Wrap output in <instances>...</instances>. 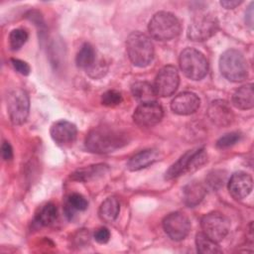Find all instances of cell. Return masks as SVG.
<instances>
[{
    "mask_svg": "<svg viewBox=\"0 0 254 254\" xmlns=\"http://www.w3.org/2000/svg\"><path fill=\"white\" fill-rule=\"evenodd\" d=\"M128 144L127 135L118 129L98 126L89 131L85 138V147L89 152L105 154Z\"/></svg>",
    "mask_w": 254,
    "mask_h": 254,
    "instance_id": "6da1fadb",
    "label": "cell"
},
{
    "mask_svg": "<svg viewBox=\"0 0 254 254\" xmlns=\"http://www.w3.org/2000/svg\"><path fill=\"white\" fill-rule=\"evenodd\" d=\"M126 51L131 63L139 67L149 65L154 58L153 43L147 35L141 32H133L128 36Z\"/></svg>",
    "mask_w": 254,
    "mask_h": 254,
    "instance_id": "7a4b0ae2",
    "label": "cell"
},
{
    "mask_svg": "<svg viewBox=\"0 0 254 254\" xmlns=\"http://www.w3.org/2000/svg\"><path fill=\"white\" fill-rule=\"evenodd\" d=\"M150 35L158 41H170L181 33V23L172 13L161 11L156 13L149 22Z\"/></svg>",
    "mask_w": 254,
    "mask_h": 254,
    "instance_id": "3957f363",
    "label": "cell"
},
{
    "mask_svg": "<svg viewBox=\"0 0 254 254\" xmlns=\"http://www.w3.org/2000/svg\"><path fill=\"white\" fill-rule=\"evenodd\" d=\"M221 74L230 81H243L248 76L247 62L244 56L237 50L225 51L219 59Z\"/></svg>",
    "mask_w": 254,
    "mask_h": 254,
    "instance_id": "277c9868",
    "label": "cell"
},
{
    "mask_svg": "<svg viewBox=\"0 0 254 254\" xmlns=\"http://www.w3.org/2000/svg\"><path fill=\"white\" fill-rule=\"evenodd\" d=\"M207 161V155L203 148H194L187 151L166 172L165 179L172 180L187 173H192L201 168Z\"/></svg>",
    "mask_w": 254,
    "mask_h": 254,
    "instance_id": "5b68a950",
    "label": "cell"
},
{
    "mask_svg": "<svg viewBox=\"0 0 254 254\" xmlns=\"http://www.w3.org/2000/svg\"><path fill=\"white\" fill-rule=\"evenodd\" d=\"M180 66L184 74L193 80L203 78L208 70V64L205 57L192 48H187L181 53Z\"/></svg>",
    "mask_w": 254,
    "mask_h": 254,
    "instance_id": "8992f818",
    "label": "cell"
},
{
    "mask_svg": "<svg viewBox=\"0 0 254 254\" xmlns=\"http://www.w3.org/2000/svg\"><path fill=\"white\" fill-rule=\"evenodd\" d=\"M218 20L211 13L198 14L192 18L188 28V37L194 42H203L211 38L218 30Z\"/></svg>",
    "mask_w": 254,
    "mask_h": 254,
    "instance_id": "52a82bcc",
    "label": "cell"
},
{
    "mask_svg": "<svg viewBox=\"0 0 254 254\" xmlns=\"http://www.w3.org/2000/svg\"><path fill=\"white\" fill-rule=\"evenodd\" d=\"M30 99L22 88H14L7 95V111L13 124H23L29 115Z\"/></svg>",
    "mask_w": 254,
    "mask_h": 254,
    "instance_id": "ba28073f",
    "label": "cell"
},
{
    "mask_svg": "<svg viewBox=\"0 0 254 254\" xmlns=\"http://www.w3.org/2000/svg\"><path fill=\"white\" fill-rule=\"evenodd\" d=\"M202 232L212 240L219 242L230 230L229 219L218 211H212L201 218Z\"/></svg>",
    "mask_w": 254,
    "mask_h": 254,
    "instance_id": "9c48e42d",
    "label": "cell"
},
{
    "mask_svg": "<svg viewBox=\"0 0 254 254\" xmlns=\"http://www.w3.org/2000/svg\"><path fill=\"white\" fill-rule=\"evenodd\" d=\"M179 83L180 76L177 68L174 65H166L158 72L153 86L157 95L167 97L175 93Z\"/></svg>",
    "mask_w": 254,
    "mask_h": 254,
    "instance_id": "30bf717a",
    "label": "cell"
},
{
    "mask_svg": "<svg viewBox=\"0 0 254 254\" xmlns=\"http://www.w3.org/2000/svg\"><path fill=\"white\" fill-rule=\"evenodd\" d=\"M163 227L171 239L181 241L188 236L190 230V221L185 213L175 211L164 218Z\"/></svg>",
    "mask_w": 254,
    "mask_h": 254,
    "instance_id": "8fae6325",
    "label": "cell"
},
{
    "mask_svg": "<svg viewBox=\"0 0 254 254\" xmlns=\"http://www.w3.org/2000/svg\"><path fill=\"white\" fill-rule=\"evenodd\" d=\"M163 114V107L159 102L155 100L142 102L135 109L133 120L140 127H152L161 121Z\"/></svg>",
    "mask_w": 254,
    "mask_h": 254,
    "instance_id": "7c38bea8",
    "label": "cell"
},
{
    "mask_svg": "<svg viewBox=\"0 0 254 254\" xmlns=\"http://www.w3.org/2000/svg\"><path fill=\"white\" fill-rule=\"evenodd\" d=\"M207 116L214 125L219 127L230 125L234 119L230 104L222 99H217L210 103L207 109Z\"/></svg>",
    "mask_w": 254,
    "mask_h": 254,
    "instance_id": "4fadbf2b",
    "label": "cell"
},
{
    "mask_svg": "<svg viewBox=\"0 0 254 254\" xmlns=\"http://www.w3.org/2000/svg\"><path fill=\"white\" fill-rule=\"evenodd\" d=\"M50 133L55 143L60 146H67L74 142L77 130L73 123L66 120H59L52 125Z\"/></svg>",
    "mask_w": 254,
    "mask_h": 254,
    "instance_id": "5bb4252c",
    "label": "cell"
},
{
    "mask_svg": "<svg viewBox=\"0 0 254 254\" xmlns=\"http://www.w3.org/2000/svg\"><path fill=\"white\" fill-rule=\"evenodd\" d=\"M253 181L250 175L244 172L234 173L228 182V190L235 199L245 198L252 190Z\"/></svg>",
    "mask_w": 254,
    "mask_h": 254,
    "instance_id": "9a60e30c",
    "label": "cell"
},
{
    "mask_svg": "<svg viewBox=\"0 0 254 254\" xmlns=\"http://www.w3.org/2000/svg\"><path fill=\"white\" fill-rule=\"evenodd\" d=\"M200 100L193 92H182L177 95L171 103L172 110L179 115H190L199 108Z\"/></svg>",
    "mask_w": 254,
    "mask_h": 254,
    "instance_id": "2e32d148",
    "label": "cell"
},
{
    "mask_svg": "<svg viewBox=\"0 0 254 254\" xmlns=\"http://www.w3.org/2000/svg\"><path fill=\"white\" fill-rule=\"evenodd\" d=\"M159 154L157 150L146 149L138 152L130 158L127 163V168L130 171H139L144 169L158 160Z\"/></svg>",
    "mask_w": 254,
    "mask_h": 254,
    "instance_id": "e0dca14e",
    "label": "cell"
},
{
    "mask_svg": "<svg viewBox=\"0 0 254 254\" xmlns=\"http://www.w3.org/2000/svg\"><path fill=\"white\" fill-rule=\"evenodd\" d=\"M232 103L241 110L251 109L254 106L253 84L248 83L239 87L232 95Z\"/></svg>",
    "mask_w": 254,
    "mask_h": 254,
    "instance_id": "ac0fdd59",
    "label": "cell"
},
{
    "mask_svg": "<svg viewBox=\"0 0 254 254\" xmlns=\"http://www.w3.org/2000/svg\"><path fill=\"white\" fill-rule=\"evenodd\" d=\"M205 195V189L198 182L188 184L183 190V200L186 205L193 207L200 203Z\"/></svg>",
    "mask_w": 254,
    "mask_h": 254,
    "instance_id": "d6986e66",
    "label": "cell"
},
{
    "mask_svg": "<svg viewBox=\"0 0 254 254\" xmlns=\"http://www.w3.org/2000/svg\"><path fill=\"white\" fill-rule=\"evenodd\" d=\"M108 171V166L105 164H96L80 168L71 174L70 178L78 182H87L104 175Z\"/></svg>",
    "mask_w": 254,
    "mask_h": 254,
    "instance_id": "ffe728a7",
    "label": "cell"
},
{
    "mask_svg": "<svg viewBox=\"0 0 254 254\" xmlns=\"http://www.w3.org/2000/svg\"><path fill=\"white\" fill-rule=\"evenodd\" d=\"M120 211V203L119 200L115 196L107 197L100 205L98 214L102 221L104 222H112L114 221Z\"/></svg>",
    "mask_w": 254,
    "mask_h": 254,
    "instance_id": "44dd1931",
    "label": "cell"
},
{
    "mask_svg": "<svg viewBox=\"0 0 254 254\" xmlns=\"http://www.w3.org/2000/svg\"><path fill=\"white\" fill-rule=\"evenodd\" d=\"M96 61V53L94 48L88 43L83 44L75 58L76 65L87 71L89 68L93 66Z\"/></svg>",
    "mask_w": 254,
    "mask_h": 254,
    "instance_id": "7402d4cb",
    "label": "cell"
},
{
    "mask_svg": "<svg viewBox=\"0 0 254 254\" xmlns=\"http://www.w3.org/2000/svg\"><path fill=\"white\" fill-rule=\"evenodd\" d=\"M132 94L135 98L142 102L154 101L156 97V92L154 86L147 81H137L131 86Z\"/></svg>",
    "mask_w": 254,
    "mask_h": 254,
    "instance_id": "603a6c76",
    "label": "cell"
},
{
    "mask_svg": "<svg viewBox=\"0 0 254 254\" xmlns=\"http://www.w3.org/2000/svg\"><path fill=\"white\" fill-rule=\"evenodd\" d=\"M88 202L86 198L77 192L70 193L65 200V213L71 218L75 211H83L87 208Z\"/></svg>",
    "mask_w": 254,
    "mask_h": 254,
    "instance_id": "cb8c5ba5",
    "label": "cell"
},
{
    "mask_svg": "<svg viewBox=\"0 0 254 254\" xmlns=\"http://www.w3.org/2000/svg\"><path fill=\"white\" fill-rule=\"evenodd\" d=\"M195 244L197 252L201 254H215L221 252L217 242L206 236L203 232L196 234Z\"/></svg>",
    "mask_w": 254,
    "mask_h": 254,
    "instance_id": "d4e9b609",
    "label": "cell"
},
{
    "mask_svg": "<svg viewBox=\"0 0 254 254\" xmlns=\"http://www.w3.org/2000/svg\"><path fill=\"white\" fill-rule=\"evenodd\" d=\"M57 216H58L57 206L52 202H47L39 208L36 214V220L39 224L47 226L52 224L56 220Z\"/></svg>",
    "mask_w": 254,
    "mask_h": 254,
    "instance_id": "484cf974",
    "label": "cell"
},
{
    "mask_svg": "<svg viewBox=\"0 0 254 254\" xmlns=\"http://www.w3.org/2000/svg\"><path fill=\"white\" fill-rule=\"evenodd\" d=\"M28 40V33L24 29H14L9 35V45L12 51H18Z\"/></svg>",
    "mask_w": 254,
    "mask_h": 254,
    "instance_id": "4316f807",
    "label": "cell"
},
{
    "mask_svg": "<svg viewBox=\"0 0 254 254\" xmlns=\"http://www.w3.org/2000/svg\"><path fill=\"white\" fill-rule=\"evenodd\" d=\"M122 102V95L119 91L110 89L104 92L101 96V103L108 107H114Z\"/></svg>",
    "mask_w": 254,
    "mask_h": 254,
    "instance_id": "83f0119b",
    "label": "cell"
},
{
    "mask_svg": "<svg viewBox=\"0 0 254 254\" xmlns=\"http://www.w3.org/2000/svg\"><path fill=\"white\" fill-rule=\"evenodd\" d=\"M241 138V134L238 132H230L225 134L224 136L220 137L217 142H216V146L220 149H224V148H228L233 146L234 144H236Z\"/></svg>",
    "mask_w": 254,
    "mask_h": 254,
    "instance_id": "f1b7e54d",
    "label": "cell"
},
{
    "mask_svg": "<svg viewBox=\"0 0 254 254\" xmlns=\"http://www.w3.org/2000/svg\"><path fill=\"white\" fill-rule=\"evenodd\" d=\"M224 181H225V175L221 171H213L212 173L209 174V176L206 179L207 185L214 190L223 186Z\"/></svg>",
    "mask_w": 254,
    "mask_h": 254,
    "instance_id": "f546056e",
    "label": "cell"
},
{
    "mask_svg": "<svg viewBox=\"0 0 254 254\" xmlns=\"http://www.w3.org/2000/svg\"><path fill=\"white\" fill-rule=\"evenodd\" d=\"M11 64L13 65V67L15 68L16 71H18L19 73L23 74V75H28L30 73V65L21 60L18 59H11Z\"/></svg>",
    "mask_w": 254,
    "mask_h": 254,
    "instance_id": "4dcf8cb0",
    "label": "cell"
},
{
    "mask_svg": "<svg viewBox=\"0 0 254 254\" xmlns=\"http://www.w3.org/2000/svg\"><path fill=\"white\" fill-rule=\"evenodd\" d=\"M110 238V232L106 227H99L94 232V239L96 242L100 244H104L108 242Z\"/></svg>",
    "mask_w": 254,
    "mask_h": 254,
    "instance_id": "1f68e13d",
    "label": "cell"
},
{
    "mask_svg": "<svg viewBox=\"0 0 254 254\" xmlns=\"http://www.w3.org/2000/svg\"><path fill=\"white\" fill-rule=\"evenodd\" d=\"M1 153H2V158L5 161H9L13 158V149L9 142L4 141L1 146Z\"/></svg>",
    "mask_w": 254,
    "mask_h": 254,
    "instance_id": "d6a6232c",
    "label": "cell"
},
{
    "mask_svg": "<svg viewBox=\"0 0 254 254\" xmlns=\"http://www.w3.org/2000/svg\"><path fill=\"white\" fill-rule=\"evenodd\" d=\"M243 1L241 0H223L220 1V5L223 6L225 9H234L235 7L239 6Z\"/></svg>",
    "mask_w": 254,
    "mask_h": 254,
    "instance_id": "836d02e7",
    "label": "cell"
},
{
    "mask_svg": "<svg viewBox=\"0 0 254 254\" xmlns=\"http://www.w3.org/2000/svg\"><path fill=\"white\" fill-rule=\"evenodd\" d=\"M245 21L248 26H250L251 28L253 27V3L250 4L248 10L245 13Z\"/></svg>",
    "mask_w": 254,
    "mask_h": 254,
    "instance_id": "e575fe53",
    "label": "cell"
}]
</instances>
